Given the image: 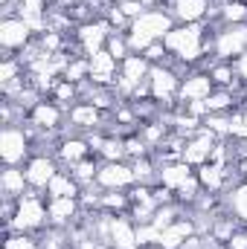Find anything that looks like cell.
Returning a JSON list of instances; mask_svg holds the SVG:
<instances>
[{
  "label": "cell",
  "instance_id": "1",
  "mask_svg": "<svg viewBox=\"0 0 247 249\" xmlns=\"http://www.w3.org/2000/svg\"><path fill=\"white\" fill-rule=\"evenodd\" d=\"M50 226V212H47V194L29 188L21 200H18V212L12 226H6V232H29L38 235L41 229Z\"/></svg>",
  "mask_w": 247,
  "mask_h": 249
},
{
  "label": "cell",
  "instance_id": "2",
  "mask_svg": "<svg viewBox=\"0 0 247 249\" xmlns=\"http://www.w3.org/2000/svg\"><path fill=\"white\" fill-rule=\"evenodd\" d=\"M215 26V41H212V58L215 61H236L247 53V23H221L209 20Z\"/></svg>",
  "mask_w": 247,
  "mask_h": 249
},
{
  "label": "cell",
  "instance_id": "3",
  "mask_svg": "<svg viewBox=\"0 0 247 249\" xmlns=\"http://www.w3.org/2000/svg\"><path fill=\"white\" fill-rule=\"evenodd\" d=\"M32 157V142L21 124H9L0 130V160L3 165H26Z\"/></svg>",
  "mask_w": 247,
  "mask_h": 249
},
{
  "label": "cell",
  "instance_id": "4",
  "mask_svg": "<svg viewBox=\"0 0 247 249\" xmlns=\"http://www.w3.org/2000/svg\"><path fill=\"white\" fill-rule=\"evenodd\" d=\"M32 38H35V32H32V26L23 20V18H3L0 20V47H3V55H21L29 44H32Z\"/></svg>",
  "mask_w": 247,
  "mask_h": 249
},
{
  "label": "cell",
  "instance_id": "5",
  "mask_svg": "<svg viewBox=\"0 0 247 249\" xmlns=\"http://www.w3.org/2000/svg\"><path fill=\"white\" fill-rule=\"evenodd\" d=\"M221 142V136L218 133H212L209 127H198L189 139H186V148H184V162L186 165H192V168H201L204 162H209V154H212V148Z\"/></svg>",
  "mask_w": 247,
  "mask_h": 249
},
{
  "label": "cell",
  "instance_id": "6",
  "mask_svg": "<svg viewBox=\"0 0 247 249\" xmlns=\"http://www.w3.org/2000/svg\"><path fill=\"white\" fill-rule=\"evenodd\" d=\"M134 183H137V177H134V168H131L128 160H123V162H102L99 165L96 186L102 191H128Z\"/></svg>",
  "mask_w": 247,
  "mask_h": 249
},
{
  "label": "cell",
  "instance_id": "7",
  "mask_svg": "<svg viewBox=\"0 0 247 249\" xmlns=\"http://www.w3.org/2000/svg\"><path fill=\"white\" fill-rule=\"evenodd\" d=\"M23 171H26V183H29V188H35V191H44V194H47L50 180L62 171V165H59V160H56V157L32 154V157H29V162L23 165Z\"/></svg>",
  "mask_w": 247,
  "mask_h": 249
},
{
  "label": "cell",
  "instance_id": "8",
  "mask_svg": "<svg viewBox=\"0 0 247 249\" xmlns=\"http://www.w3.org/2000/svg\"><path fill=\"white\" fill-rule=\"evenodd\" d=\"M26 122L35 124V127H41V130H59V133H64L67 110H64L62 105H56L53 99H41V102L29 110Z\"/></svg>",
  "mask_w": 247,
  "mask_h": 249
},
{
  "label": "cell",
  "instance_id": "9",
  "mask_svg": "<svg viewBox=\"0 0 247 249\" xmlns=\"http://www.w3.org/2000/svg\"><path fill=\"white\" fill-rule=\"evenodd\" d=\"M212 90H215V84H212L209 72H204V70H192V72L186 75L184 81H181V93H178V102H181V105L206 102Z\"/></svg>",
  "mask_w": 247,
  "mask_h": 249
},
{
  "label": "cell",
  "instance_id": "10",
  "mask_svg": "<svg viewBox=\"0 0 247 249\" xmlns=\"http://www.w3.org/2000/svg\"><path fill=\"white\" fill-rule=\"evenodd\" d=\"M47 212H50V226L70 229L82 214V203L79 197H47Z\"/></svg>",
  "mask_w": 247,
  "mask_h": 249
},
{
  "label": "cell",
  "instance_id": "11",
  "mask_svg": "<svg viewBox=\"0 0 247 249\" xmlns=\"http://www.w3.org/2000/svg\"><path fill=\"white\" fill-rule=\"evenodd\" d=\"M117 78H120V61L108 50H99L96 55H90V81L93 84L114 87Z\"/></svg>",
  "mask_w": 247,
  "mask_h": 249
},
{
  "label": "cell",
  "instance_id": "12",
  "mask_svg": "<svg viewBox=\"0 0 247 249\" xmlns=\"http://www.w3.org/2000/svg\"><path fill=\"white\" fill-rule=\"evenodd\" d=\"M90 154H93V148H90V142H87L84 136H64L62 145H59L56 160H59L62 168H73L76 162H82V160L90 157Z\"/></svg>",
  "mask_w": 247,
  "mask_h": 249
},
{
  "label": "cell",
  "instance_id": "13",
  "mask_svg": "<svg viewBox=\"0 0 247 249\" xmlns=\"http://www.w3.org/2000/svg\"><path fill=\"white\" fill-rule=\"evenodd\" d=\"M111 247L114 249H140L137 241V223L128 214L111 217Z\"/></svg>",
  "mask_w": 247,
  "mask_h": 249
},
{
  "label": "cell",
  "instance_id": "14",
  "mask_svg": "<svg viewBox=\"0 0 247 249\" xmlns=\"http://www.w3.org/2000/svg\"><path fill=\"white\" fill-rule=\"evenodd\" d=\"M0 191H3V197H12V200H21L29 191L23 165H6L0 171Z\"/></svg>",
  "mask_w": 247,
  "mask_h": 249
},
{
  "label": "cell",
  "instance_id": "15",
  "mask_svg": "<svg viewBox=\"0 0 247 249\" xmlns=\"http://www.w3.org/2000/svg\"><path fill=\"white\" fill-rule=\"evenodd\" d=\"M192 174H195V168H192V165H186L184 160H178V162H166V165H160L157 183H160V186H166V188H172V191H178V188L192 177Z\"/></svg>",
  "mask_w": 247,
  "mask_h": 249
},
{
  "label": "cell",
  "instance_id": "16",
  "mask_svg": "<svg viewBox=\"0 0 247 249\" xmlns=\"http://www.w3.org/2000/svg\"><path fill=\"white\" fill-rule=\"evenodd\" d=\"M79 194H82L79 180L70 171H64V168L50 180V186H47V197H79Z\"/></svg>",
  "mask_w": 247,
  "mask_h": 249
},
{
  "label": "cell",
  "instance_id": "17",
  "mask_svg": "<svg viewBox=\"0 0 247 249\" xmlns=\"http://www.w3.org/2000/svg\"><path fill=\"white\" fill-rule=\"evenodd\" d=\"M3 249H41V244H38V235H29V232H6Z\"/></svg>",
  "mask_w": 247,
  "mask_h": 249
},
{
  "label": "cell",
  "instance_id": "18",
  "mask_svg": "<svg viewBox=\"0 0 247 249\" xmlns=\"http://www.w3.org/2000/svg\"><path fill=\"white\" fill-rule=\"evenodd\" d=\"M105 50L117 58V61H125L128 55H131V44H128V32H111L108 35V44H105Z\"/></svg>",
  "mask_w": 247,
  "mask_h": 249
},
{
  "label": "cell",
  "instance_id": "19",
  "mask_svg": "<svg viewBox=\"0 0 247 249\" xmlns=\"http://www.w3.org/2000/svg\"><path fill=\"white\" fill-rule=\"evenodd\" d=\"M227 249H247V226H239L236 232H233V238L224 244Z\"/></svg>",
  "mask_w": 247,
  "mask_h": 249
},
{
  "label": "cell",
  "instance_id": "20",
  "mask_svg": "<svg viewBox=\"0 0 247 249\" xmlns=\"http://www.w3.org/2000/svg\"><path fill=\"white\" fill-rule=\"evenodd\" d=\"M242 110V136L247 139V107H239Z\"/></svg>",
  "mask_w": 247,
  "mask_h": 249
}]
</instances>
